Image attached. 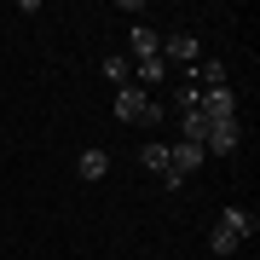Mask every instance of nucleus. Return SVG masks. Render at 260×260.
<instances>
[{
  "label": "nucleus",
  "instance_id": "6e6552de",
  "mask_svg": "<svg viewBox=\"0 0 260 260\" xmlns=\"http://www.w3.org/2000/svg\"><path fill=\"white\" fill-rule=\"evenodd\" d=\"M75 168H81V179H104V174H110V156H104V150H81Z\"/></svg>",
  "mask_w": 260,
  "mask_h": 260
},
{
  "label": "nucleus",
  "instance_id": "4468645a",
  "mask_svg": "<svg viewBox=\"0 0 260 260\" xmlns=\"http://www.w3.org/2000/svg\"><path fill=\"white\" fill-rule=\"evenodd\" d=\"M208 139V116L203 110H185V145H203Z\"/></svg>",
  "mask_w": 260,
  "mask_h": 260
},
{
  "label": "nucleus",
  "instance_id": "9b49d317",
  "mask_svg": "<svg viewBox=\"0 0 260 260\" xmlns=\"http://www.w3.org/2000/svg\"><path fill=\"white\" fill-rule=\"evenodd\" d=\"M197 81H203V93H214V87H225V64H214V58H203V64H197Z\"/></svg>",
  "mask_w": 260,
  "mask_h": 260
},
{
  "label": "nucleus",
  "instance_id": "7ed1b4c3",
  "mask_svg": "<svg viewBox=\"0 0 260 260\" xmlns=\"http://www.w3.org/2000/svg\"><path fill=\"white\" fill-rule=\"evenodd\" d=\"M237 145H243L237 121H208V139H203V150H214V156H232Z\"/></svg>",
  "mask_w": 260,
  "mask_h": 260
},
{
  "label": "nucleus",
  "instance_id": "39448f33",
  "mask_svg": "<svg viewBox=\"0 0 260 260\" xmlns=\"http://www.w3.org/2000/svg\"><path fill=\"white\" fill-rule=\"evenodd\" d=\"M203 156H208V150H203V145H185V139H179L174 150H168V162H174V174H197V168H203Z\"/></svg>",
  "mask_w": 260,
  "mask_h": 260
},
{
  "label": "nucleus",
  "instance_id": "ddd939ff",
  "mask_svg": "<svg viewBox=\"0 0 260 260\" xmlns=\"http://www.w3.org/2000/svg\"><path fill=\"white\" fill-rule=\"evenodd\" d=\"M104 81H110V87H127L133 81V64H127V58H104Z\"/></svg>",
  "mask_w": 260,
  "mask_h": 260
},
{
  "label": "nucleus",
  "instance_id": "f8f14e48",
  "mask_svg": "<svg viewBox=\"0 0 260 260\" xmlns=\"http://www.w3.org/2000/svg\"><path fill=\"white\" fill-rule=\"evenodd\" d=\"M139 162H145V168H150L156 179L168 174V168H174V162H168V145H145V150H139Z\"/></svg>",
  "mask_w": 260,
  "mask_h": 260
},
{
  "label": "nucleus",
  "instance_id": "423d86ee",
  "mask_svg": "<svg viewBox=\"0 0 260 260\" xmlns=\"http://www.w3.org/2000/svg\"><path fill=\"white\" fill-rule=\"evenodd\" d=\"M220 225H225V232H237L243 243H249V237L260 232V220H254V214H249V208H225V214H220Z\"/></svg>",
  "mask_w": 260,
  "mask_h": 260
},
{
  "label": "nucleus",
  "instance_id": "20e7f679",
  "mask_svg": "<svg viewBox=\"0 0 260 260\" xmlns=\"http://www.w3.org/2000/svg\"><path fill=\"white\" fill-rule=\"evenodd\" d=\"M168 58H174V64H197V58H203L197 35H185V29H179V35H168V41H162V64H168Z\"/></svg>",
  "mask_w": 260,
  "mask_h": 260
},
{
  "label": "nucleus",
  "instance_id": "1a4fd4ad",
  "mask_svg": "<svg viewBox=\"0 0 260 260\" xmlns=\"http://www.w3.org/2000/svg\"><path fill=\"white\" fill-rule=\"evenodd\" d=\"M133 70H139V81H133V87H145V93H156V81H162V58H145V64H133Z\"/></svg>",
  "mask_w": 260,
  "mask_h": 260
},
{
  "label": "nucleus",
  "instance_id": "0eeeda50",
  "mask_svg": "<svg viewBox=\"0 0 260 260\" xmlns=\"http://www.w3.org/2000/svg\"><path fill=\"white\" fill-rule=\"evenodd\" d=\"M133 58H162V41H156V29H145V23H133Z\"/></svg>",
  "mask_w": 260,
  "mask_h": 260
},
{
  "label": "nucleus",
  "instance_id": "9d476101",
  "mask_svg": "<svg viewBox=\"0 0 260 260\" xmlns=\"http://www.w3.org/2000/svg\"><path fill=\"white\" fill-rule=\"evenodd\" d=\"M208 249H214V254H237V249H243V237H237V232H225V225H214V232H208Z\"/></svg>",
  "mask_w": 260,
  "mask_h": 260
},
{
  "label": "nucleus",
  "instance_id": "f03ea898",
  "mask_svg": "<svg viewBox=\"0 0 260 260\" xmlns=\"http://www.w3.org/2000/svg\"><path fill=\"white\" fill-rule=\"evenodd\" d=\"M197 110H203L208 121H237V99H232V87H214V93L197 99Z\"/></svg>",
  "mask_w": 260,
  "mask_h": 260
},
{
  "label": "nucleus",
  "instance_id": "f257e3e1",
  "mask_svg": "<svg viewBox=\"0 0 260 260\" xmlns=\"http://www.w3.org/2000/svg\"><path fill=\"white\" fill-rule=\"evenodd\" d=\"M116 116L121 121H156L162 110H156V93H145V87H116Z\"/></svg>",
  "mask_w": 260,
  "mask_h": 260
}]
</instances>
